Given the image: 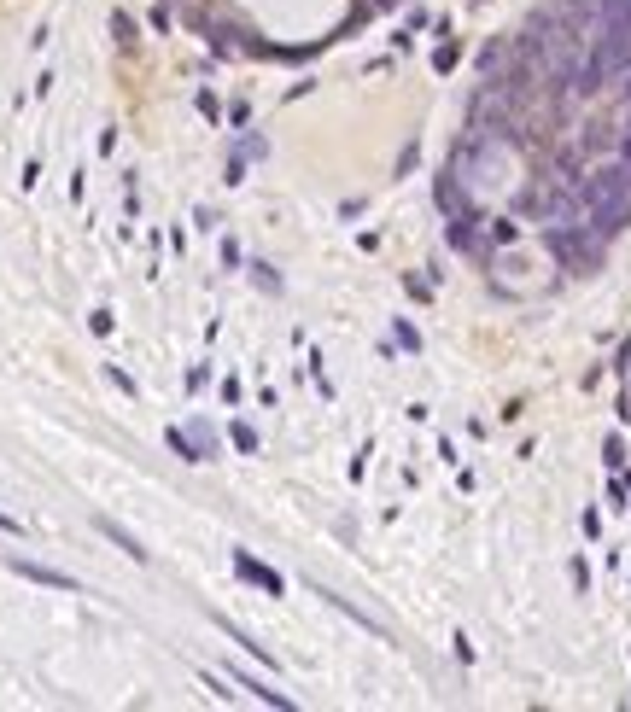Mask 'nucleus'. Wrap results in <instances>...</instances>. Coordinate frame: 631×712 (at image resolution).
<instances>
[{"label":"nucleus","mask_w":631,"mask_h":712,"mask_svg":"<svg viewBox=\"0 0 631 712\" xmlns=\"http://www.w3.org/2000/svg\"><path fill=\"white\" fill-rule=\"evenodd\" d=\"M252 280H257V286H264V293H280V275H275V269H269V263H252Z\"/></svg>","instance_id":"obj_7"},{"label":"nucleus","mask_w":631,"mask_h":712,"mask_svg":"<svg viewBox=\"0 0 631 712\" xmlns=\"http://www.w3.org/2000/svg\"><path fill=\"white\" fill-rule=\"evenodd\" d=\"M626 99H631V70H626Z\"/></svg>","instance_id":"obj_12"},{"label":"nucleus","mask_w":631,"mask_h":712,"mask_svg":"<svg viewBox=\"0 0 631 712\" xmlns=\"http://www.w3.org/2000/svg\"><path fill=\"white\" fill-rule=\"evenodd\" d=\"M94 526H99V537H112V544H117V549H123V555H129V560H146V549H140V544H135V537H129V531H123V526H117V520H106V514H99V520H94Z\"/></svg>","instance_id":"obj_5"},{"label":"nucleus","mask_w":631,"mask_h":712,"mask_svg":"<svg viewBox=\"0 0 631 712\" xmlns=\"http://www.w3.org/2000/svg\"><path fill=\"white\" fill-rule=\"evenodd\" d=\"M603 461H608V473H619V467H626V444H619V438H608V444H603Z\"/></svg>","instance_id":"obj_6"},{"label":"nucleus","mask_w":631,"mask_h":712,"mask_svg":"<svg viewBox=\"0 0 631 712\" xmlns=\"http://www.w3.org/2000/svg\"><path fill=\"white\" fill-rule=\"evenodd\" d=\"M491 239H497V246H509V239H520V228L509 223V216H497V223H491Z\"/></svg>","instance_id":"obj_8"},{"label":"nucleus","mask_w":631,"mask_h":712,"mask_svg":"<svg viewBox=\"0 0 631 712\" xmlns=\"http://www.w3.org/2000/svg\"><path fill=\"white\" fill-rule=\"evenodd\" d=\"M234 573L246 578V584L269 590V596H280V590H287V584H280V573H275V567H264V560H252L246 549H234Z\"/></svg>","instance_id":"obj_2"},{"label":"nucleus","mask_w":631,"mask_h":712,"mask_svg":"<svg viewBox=\"0 0 631 712\" xmlns=\"http://www.w3.org/2000/svg\"><path fill=\"white\" fill-rule=\"evenodd\" d=\"M398 345H404V350H421V333H415L409 322H398Z\"/></svg>","instance_id":"obj_10"},{"label":"nucleus","mask_w":631,"mask_h":712,"mask_svg":"<svg viewBox=\"0 0 631 712\" xmlns=\"http://www.w3.org/2000/svg\"><path fill=\"white\" fill-rule=\"evenodd\" d=\"M170 450L182 461H210L217 456V433H210L205 420H187V426H170Z\"/></svg>","instance_id":"obj_1"},{"label":"nucleus","mask_w":631,"mask_h":712,"mask_svg":"<svg viewBox=\"0 0 631 712\" xmlns=\"http://www.w3.org/2000/svg\"><path fill=\"white\" fill-rule=\"evenodd\" d=\"M228 433H234V444H240V450H257V433H252V426H246V420H234Z\"/></svg>","instance_id":"obj_9"},{"label":"nucleus","mask_w":631,"mask_h":712,"mask_svg":"<svg viewBox=\"0 0 631 712\" xmlns=\"http://www.w3.org/2000/svg\"><path fill=\"white\" fill-rule=\"evenodd\" d=\"M0 531H18V520H6V514H0Z\"/></svg>","instance_id":"obj_11"},{"label":"nucleus","mask_w":631,"mask_h":712,"mask_svg":"<svg viewBox=\"0 0 631 712\" xmlns=\"http://www.w3.org/2000/svg\"><path fill=\"white\" fill-rule=\"evenodd\" d=\"M12 573L35 578V584H47V590H70V596H76V578H70V573H53V567H35V560H24V555H12Z\"/></svg>","instance_id":"obj_3"},{"label":"nucleus","mask_w":631,"mask_h":712,"mask_svg":"<svg viewBox=\"0 0 631 712\" xmlns=\"http://www.w3.org/2000/svg\"><path fill=\"white\" fill-rule=\"evenodd\" d=\"M246 158H269V140H240V146H234V158H228V176H223V182H246Z\"/></svg>","instance_id":"obj_4"}]
</instances>
